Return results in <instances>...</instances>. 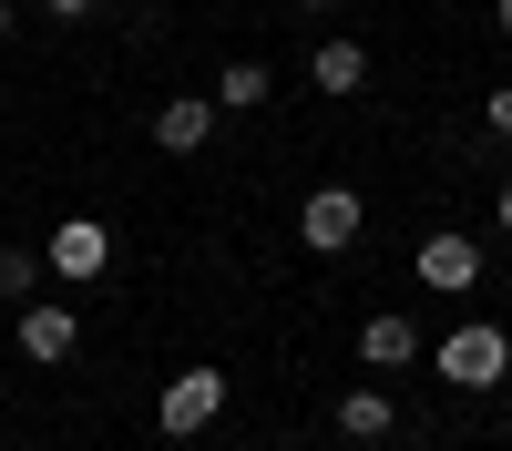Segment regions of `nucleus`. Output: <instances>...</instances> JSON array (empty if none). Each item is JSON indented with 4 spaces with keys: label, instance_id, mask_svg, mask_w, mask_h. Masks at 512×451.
Listing matches in <instances>:
<instances>
[{
    "label": "nucleus",
    "instance_id": "423d86ee",
    "mask_svg": "<svg viewBox=\"0 0 512 451\" xmlns=\"http://www.w3.org/2000/svg\"><path fill=\"white\" fill-rule=\"evenodd\" d=\"M359 359L379 369V380H390V369H420V328H410L400 308H379V318L359 328Z\"/></svg>",
    "mask_w": 512,
    "mask_h": 451
},
{
    "label": "nucleus",
    "instance_id": "dca6fc26",
    "mask_svg": "<svg viewBox=\"0 0 512 451\" xmlns=\"http://www.w3.org/2000/svg\"><path fill=\"white\" fill-rule=\"evenodd\" d=\"M0 41H11V0H0Z\"/></svg>",
    "mask_w": 512,
    "mask_h": 451
},
{
    "label": "nucleus",
    "instance_id": "f257e3e1",
    "mask_svg": "<svg viewBox=\"0 0 512 451\" xmlns=\"http://www.w3.org/2000/svg\"><path fill=\"white\" fill-rule=\"evenodd\" d=\"M431 369L451 390H502L512 380V328H492V318H461L451 339H431Z\"/></svg>",
    "mask_w": 512,
    "mask_h": 451
},
{
    "label": "nucleus",
    "instance_id": "a211bd4d",
    "mask_svg": "<svg viewBox=\"0 0 512 451\" xmlns=\"http://www.w3.org/2000/svg\"><path fill=\"white\" fill-rule=\"evenodd\" d=\"M297 11H328V0H297Z\"/></svg>",
    "mask_w": 512,
    "mask_h": 451
},
{
    "label": "nucleus",
    "instance_id": "0eeeda50",
    "mask_svg": "<svg viewBox=\"0 0 512 451\" xmlns=\"http://www.w3.org/2000/svg\"><path fill=\"white\" fill-rule=\"evenodd\" d=\"M72 349H82V318L31 298V308H21V359H41V369H52V359H72Z\"/></svg>",
    "mask_w": 512,
    "mask_h": 451
},
{
    "label": "nucleus",
    "instance_id": "f03ea898",
    "mask_svg": "<svg viewBox=\"0 0 512 451\" xmlns=\"http://www.w3.org/2000/svg\"><path fill=\"white\" fill-rule=\"evenodd\" d=\"M226 410V369H175V380H164V400H154V421H164V441H195L205 421H216Z\"/></svg>",
    "mask_w": 512,
    "mask_h": 451
},
{
    "label": "nucleus",
    "instance_id": "39448f33",
    "mask_svg": "<svg viewBox=\"0 0 512 451\" xmlns=\"http://www.w3.org/2000/svg\"><path fill=\"white\" fill-rule=\"evenodd\" d=\"M420 277H431L441 298H472V287H482V246L461 236V226H441V236H420Z\"/></svg>",
    "mask_w": 512,
    "mask_h": 451
},
{
    "label": "nucleus",
    "instance_id": "f3484780",
    "mask_svg": "<svg viewBox=\"0 0 512 451\" xmlns=\"http://www.w3.org/2000/svg\"><path fill=\"white\" fill-rule=\"evenodd\" d=\"M492 11H502V31H512V0H492Z\"/></svg>",
    "mask_w": 512,
    "mask_h": 451
},
{
    "label": "nucleus",
    "instance_id": "ddd939ff",
    "mask_svg": "<svg viewBox=\"0 0 512 451\" xmlns=\"http://www.w3.org/2000/svg\"><path fill=\"white\" fill-rule=\"evenodd\" d=\"M482 123H492V134H502V144H512V82H502V93H492V103H482Z\"/></svg>",
    "mask_w": 512,
    "mask_h": 451
},
{
    "label": "nucleus",
    "instance_id": "f8f14e48",
    "mask_svg": "<svg viewBox=\"0 0 512 451\" xmlns=\"http://www.w3.org/2000/svg\"><path fill=\"white\" fill-rule=\"evenodd\" d=\"M31 287H41V257H31V246H0V298L31 308Z\"/></svg>",
    "mask_w": 512,
    "mask_h": 451
},
{
    "label": "nucleus",
    "instance_id": "7ed1b4c3",
    "mask_svg": "<svg viewBox=\"0 0 512 451\" xmlns=\"http://www.w3.org/2000/svg\"><path fill=\"white\" fill-rule=\"evenodd\" d=\"M359 226H369V205H359L349 185H318L308 205H297V236H308L318 257H349V246H359Z\"/></svg>",
    "mask_w": 512,
    "mask_h": 451
},
{
    "label": "nucleus",
    "instance_id": "9b49d317",
    "mask_svg": "<svg viewBox=\"0 0 512 451\" xmlns=\"http://www.w3.org/2000/svg\"><path fill=\"white\" fill-rule=\"evenodd\" d=\"M267 103V62H226V82H216V113H256Z\"/></svg>",
    "mask_w": 512,
    "mask_h": 451
},
{
    "label": "nucleus",
    "instance_id": "20e7f679",
    "mask_svg": "<svg viewBox=\"0 0 512 451\" xmlns=\"http://www.w3.org/2000/svg\"><path fill=\"white\" fill-rule=\"evenodd\" d=\"M41 267H52V277H103L113 267V226L103 216H62L52 246H41Z\"/></svg>",
    "mask_w": 512,
    "mask_h": 451
},
{
    "label": "nucleus",
    "instance_id": "1a4fd4ad",
    "mask_svg": "<svg viewBox=\"0 0 512 451\" xmlns=\"http://www.w3.org/2000/svg\"><path fill=\"white\" fill-rule=\"evenodd\" d=\"M205 134H216V103H195V93H175V103L154 113V144H164V154H195Z\"/></svg>",
    "mask_w": 512,
    "mask_h": 451
},
{
    "label": "nucleus",
    "instance_id": "6e6552de",
    "mask_svg": "<svg viewBox=\"0 0 512 451\" xmlns=\"http://www.w3.org/2000/svg\"><path fill=\"white\" fill-rule=\"evenodd\" d=\"M308 82H318L328 103H349L359 82H369V52H359V41H318V52H308Z\"/></svg>",
    "mask_w": 512,
    "mask_h": 451
},
{
    "label": "nucleus",
    "instance_id": "4468645a",
    "mask_svg": "<svg viewBox=\"0 0 512 451\" xmlns=\"http://www.w3.org/2000/svg\"><path fill=\"white\" fill-rule=\"evenodd\" d=\"M41 11H62V21H82V11H93V0H41Z\"/></svg>",
    "mask_w": 512,
    "mask_h": 451
},
{
    "label": "nucleus",
    "instance_id": "2eb2a0df",
    "mask_svg": "<svg viewBox=\"0 0 512 451\" xmlns=\"http://www.w3.org/2000/svg\"><path fill=\"white\" fill-rule=\"evenodd\" d=\"M492 216H502V236H512V185H502V195H492Z\"/></svg>",
    "mask_w": 512,
    "mask_h": 451
},
{
    "label": "nucleus",
    "instance_id": "9d476101",
    "mask_svg": "<svg viewBox=\"0 0 512 451\" xmlns=\"http://www.w3.org/2000/svg\"><path fill=\"white\" fill-rule=\"evenodd\" d=\"M338 431H349V441H390V431H400L390 390H349V400H338Z\"/></svg>",
    "mask_w": 512,
    "mask_h": 451
}]
</instances>
